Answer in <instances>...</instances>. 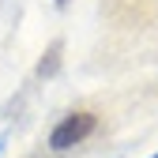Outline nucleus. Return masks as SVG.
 Here are the masks:
<instances>
[{"label":"nucleus","mask_w":158,"mask_h":158,"mask_svg":"<svg viewBox=\"0 0 158 158\" xmlns=\"http://www.w3.org/2000/svg\"><path fill=\"white\" fill-rule=\"evenodd\" d=\"M94 128H98V117H94V113H87V109L68 113L64 121L49 132V147H53V151H68V147H75V143H83Z\"/></svg>","instance_id":"nucleus-1"},{"label":"nucleus","mask_w":158,"mask_h":158,"mask_svg":"<svg viewBox=\"0 0 158 158\" xmlns=\"http://www.w3.org/2000/svg\"><path fill=\"white\" fill-rule=\"evenodd\" d=\"M60 53H64V45H60V42H53V45H49V53L42 56V64H38V75H42V79L56 75V68H60Z\"/></svg>","instance_id":"nucleus-2"},{"label":"nucleus","mask_w":158,"mask_h":158,"mask_svg":"<svg viewBox=\"0 0 158 158\" xmlns=\"http://www.w3.org/2000/svg\"><path fill=\"white\" fill-rule=\"evenodd\" d=\"M154 158H158V154H154Z\"/></svg>","instance_id":"nucleus-3"}]
</instances>
